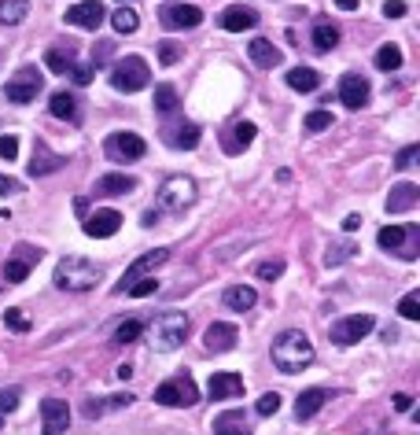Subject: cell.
Wrapping results in <instances>:
<instances>
[{
  "label": "cell",
  "mask_w": 420,
  "mask_h": 435,
  "mask_svg": "<svg viewBox=\"0 0 420 435\" xmlns=\"http://www.w3.org/2000/svg\"><path fill=\"white\" fill-rule=\"evenodd\" d=\"M309 362H314V343H309L306 332L287 329L273 339V365L280 373H302Z\"/></svg>",
  "instance_id": "obj_1"
},
{
  "label": "cell",
  "mask_w": 420,
  "mask_h": 435,
  "mask_svg": "<svg viewBox=\"0 0 420 435\" xmlns=\"http://www.w3.org/2000/svg\"><path fill=\"white\" fill-rule=\"evenodd\" d=\"M185 336H188V314H181V310H166L148 324V343H151V351H159V354L177 351V347L185 343Z\"/></svg>",
  "instance_id": "obj_2"
},
{
  "label": "cell",
  "mask_w": 420,
  "mask_h": 435,
  "mask_svg": "<svg viewBox=\"0 0 420 435\" xmlns=\"http://www.w3.org/2000/svg\"><path fill=\"white\" fill-rule=\"evenodd\" d=\"M96 280H100V266L96 262H88V258H81V255L59 258L56 288H63V292H88V288H96Z\"/></svg>",
  "instance_id": "obj_3"
},
{
  "label": "cell",
  "mask_w": 420,
  "mask_h": 435,
  "mask_svg": "<svg viewBox=\"0 0 420 435\" xmlns=\"http://www.w3.org/2000/svg\"><path fill=\"white\" fill-rule=\"evenodd\" d=\"M192 203H195V181L181 178V173L166 178L159 195H155V210H159V214H185Z\"/></svg>",
  "instance_id": "obj_4"
},
{
  "label": "cell",
  "mask_w": 420,
  "mask_h": 435,
  "mask_svg": "<svg viewBox=\"0 0 420 435\" xmlns=\"http://www.w3.org/2000/svg\"><path fill=\"white\" fill-rule=\"evenodd\" d=\"M380 247L384 251H391V255H398V258H406V262H413V258L420 255V225H384L380 229Z\"/></svg>",
  "instance_id": "obj_5"
},
{
  "label": "cell",
  "mask_w": 420,
  "mask_h": 435,
  "mask_svg": "<svg viewBox=\"0 0 420 435\" xmlns=\"http://www.w3.org/2000/svg\"><path fill=\"white\" fill-rule=\"evenodd\" d=\"M155 402H159V406H170V409L195 406V402H199V387H195L192 373H177V377L163 380L159 387H155Z\"/></svg>",
  "instance_id": "obj_6"
},
{
  "label": "cell",
  "mask_w": 420,
  "mask_h": 435,
  "mask_svg": "<svg viewBox=\"0 0 420 435\" xmlns=\"http://www.w3.org/2000/svg\"><path fill=\"white\" fill-rule=\"evenodd\" d=\"M148 81H151V71H148V59L140 56H126L111 67V85L118 93H140L148 89Z\"/></svg>",
  "instance_id": "obj_7"
},
{
  "label": "cell",
  "mask_w": 420,
  "mask_h": 435,
  "mask_svg": "<svg viewBox=\"0 0 420 435\" xmlns=\"http://www.w3.org/2000/svg\"><path fill=\"white\" fill-rule=\"evenodd\" d=\"M144 151H148V144H144V137H137V133H111V137L103 140V155H107L111 163H118V166L140 163Z\"/></svg>",
  "instance_id": "obj_8"
},
{
  "label": "cell",
  "mask_w": 420,
  "mask_h": 435,
  "mask_svg": "<svg viewBox=\"0 0 420 435\" xmlns=\"http://www.w3.org/2000/svg\"><path fill=\"white\" fill-rule=\"evenodd\" d=\"M372 329H376V317H372V314L339 317L336 324H332V343H336V347H354V343H362Z\"/></svg>",
  "instance_id": "obj_9"
},
{
  "label": "cell",
  "mask_w": 420,
  "mask_h": 435,
  "mask_svg": "<svg viewBox=\"0 0 420 435\" xmlns=\"http://www.w3.org/2000/svg\"><path fill=\"white\" fill-rule=\"evenodd\" d=\"M41 71L37 67H22L11 81H8V89H4V96L11 100V103H34L37 100V93H41Z\"/></svg>",
  "instance_id": "obj_10"
},
{
  "label": "cell",
  "mask_w": 420,
  "mask_h": 435,
  "mask_svg": "<svg viewBox=\"0 0 420 435\" xmlns=\"http://www.w3.org/2000/svg\"><path fill=\"white\" fill-rule=\"evenodd\" d=\"M159 23L166 30H195L199 23H203V11H199L195 4H163Z\"/></svg>",
  "instance_id": "obj_11"
},
{
  "label": "cell",
  "mask_w": 420,
  "mask_h": 435,
  "mask_svg": "<svg viewBox=\"0 0 420 435\" xmlns=\"http://www.w3.org/2000/svg\"><path fill=\"white\" fill-rule=\"evenodd\" d=\"M41 435H63L66 428H71V406H66L63 399H44L41 402Z\"/></svg>",
  "instance_id": "obj_12"
},
{
  "label": "cell",
  "mask_w": 420,
  "mask_h": 435,
  "mask_svg": "<svg viewBox=\"0 0 420 435\" xmlns=\"http://www.w3.org/2000/svg\"><path fill=\"white\" fill-rule=\"evenodd\" d=\"M122 229V214L111 210V207H100L85 218V232L93 236V240H107V236H115Z\"/></svg>",
  "instance_id": "obj_13"
},
{
  "label": "cell",
  "mask_w": 420,
  "mask_h": 435,
  "mask_svg": "<svg viewBox=\"0 0 420 435\" xmlns=\"http://www.w3.org/2000/svg\"><path fill=\"white\" fill-rule=\"evenodd\" d=\"M66 23L78 26V30H100V23H103V4H100V0H81V4L66 8Z\"/></svg>",
  "instance_id": "obj_14"
},
{
  "label": "cell",
  "mask_w": 420,
  "mask_h": 435,
  "mask_svg": "<svg viewBox=\"0 0 420 435\" xmlns=\"http://www.w3.org/2000/svg\"><path fill=\"white\" fill-rule=\"evenodd\" d=\"M166 258H170V251H166V247H155V251H148V255H140V258H137V262H133V266L126 270V280H122V285H118L115 292H126V288L133 285V280H140V277H148V273H155V270H159V266L166 262Z\"/></svg>",
  "instance_id": "obj_15"
},
{
  "label": "cell",
  "mask_w": 420,
  "mask_h": 435,
  "mask_svg": "<svg viewBox=\"0 0 420 435\" xmlns=\"http://www.w3.org/2000/svg\"><path fill=\"white\" fill-rule=\"evenodd\" d=\"M339 100H343V107H350V111H362V107L369 103V81L362 74H343L339 78Z\"/></svg>",
  "instance_id": "obj_16"
},
{
  "label": "cell",
  "mask_w": 420,
  "mask_h": 435,
  "mask_svg": "<svg viewBox=\"0 0 420 435\" xmlns=\"http://www.w3.org/2000/svg\"><path fill=\"white\" fill-rule=\"evenodd\" d=\"M236 339H240V332H236V324H229V321H214L210 329L203 332L207 351H214V354H225V351H232V347H236Z\"/></svg>",
  "instance_id": "obj_17"
},
{
  "label": "cell",
  "mask_w": 420,
  "mask_h": 435,
  "mask_svg": "<svg viewBox=\"0 0 420 435\" xmlns=\"http://www.w3.org/2000/svg\"><path fill=\"white\" fill-rule=\"evenodd\" d=\"M207 395L217 399V402L240 399V395H243V377H240V373H214L210 384H207Z\"/></svg>",
  "instance_id": "obj_18"
},
{
  "label": "cell",
  "mask_w": 420,
  "mask_h": 435,
  "mask_svg": "<svg viewBox=\"0 0 420 435\" xmlns=\"http://www.w3.org/2000/svg\"><path fill=\"white\" fill-rule=\"evenodd\" d=\"M420 203V185L413 181H402V185H394L391 195H387V214H406Z\"/></svg>",
  "instance_id": "obj_19"
},
{
  "label": "cell",
  "mask_w": 420,
  "mask_h": 435,
  "mask_svg": "<svg viewBox=\"0 0 420 435\" xmlns=\"http://www.w3.org/2000/svg\"><path fill=\"white\" fill-rule=\"evenodd\" d=\"M63 166V155H56V151L44 144V140H37L34 144V159H30V178H44V173H56Z\"/></svg>",
  "instance_id": "obj_20"
},
{
  "label": "cell",
  "mask_w": 420,
  "mask_h": 435,
  "mask_svg": "<svg viewBox=\"0 0 420 435\" xmlns=\"http://www.w3.org/2000/svg\"><path fill=\"white\" fill-rule=\"evenodd\" d=\"M247 56H251V63L255 67H262V71H273V67H280V48L273 45V41H265V37H258V41H251L247 45Z\"/></svg>",
  "instance_id": "obj_21"
},
{
  "label": "cell",
  "mask_w": 420,
  "mask_h": 435,
  "mask_svg": "<svg viewBox=\"0 0 420 435\" xmlns=\"http://www.w3.org/2000/svg\"><path fill=\"white\" fill-rule=\"evenodd\" d=\"M258 26V11L255 8H225V15H221V30L229 34H243V30H255Z\"/></svg>",
  "instance_id": "obj_22"
},
{
  "label": "cell",
  "mask_w": 420,
  "mask_h": 435,
  "mask_svg": "<svg viewBox=\"0 0 420 435\" xmlns=\"http://www.w3.org/2000/svg\"><path fill=\"white\" fill-rule=\"evenodd\" d=\"M163 137H166V144H173V148H195L203 133H199L195 122H170V126L163 129Z\"/></svg>",
  "instance_id": "obj_23"
},
{
  "label": "cell",
  "mask_w": 420,
  "mask_h": 435,
  "mask_svg": "<svg viewBox=\"0 0 420 435\" xmlns=\"http://www.w3.org/2000/svg\"><path fill=\"white\" fill-rule=\"evenodd\" d=\"M221 302L232 310V314H247L255 302H258V292L251 288V285H232V288H225V295H221Z\"/></svg>",
  "instance_id": "obj_24"
},
{
  "label": "cell",
  "mask_w": 420,
  "mask_h": 435,
  "mask_svg": "<svg viewBox=\"0 0 420 435\" xmlns=\"http://www.w3.org/2000/svg\"><path fill=\"white\" fill-rule=\"evenodd\" d=\"M324 402H328V391H324V387H309V391H302L299 402H295V417H299V421L317 417Z\"/></svg>",
  "instance_id": "obj_25"
},
{
  "label": "cell",
  "mask_w": 420,
  "mask_h": 435,
  "mask_svg": "<svg viewBox=\"0 0 420 435\" xmlns=\"http://www.w3.org/2000/svg\"><path fill=\"white\" fill-rule=\"evenodd\" d=\"M255 140V122H236L232 129H225V137H221V148L229 151V155H236V151H243Z\"/></svg>",
  "instance_id": "obj_26"
},
{
  "label": "cell",
  "mask_w": 420,
  "mask_h": 435,
  "mask_svg": "<svg viewBox=\"0 0 420 435\" xmlns=\"http://www.w3.org/2000/svg\"><path fill=\"white\" fill-rule=\"evenodd\" d=\"M137 188V181L129 178V173H103V178H96V195H126Z\"/></svg>",
  "instance_id": "obj_27"
},
{
  "label": "cell",
  "mask_w": 420,
  "mask_h": 435,
  "mask_svg": "<svg viewBox=\"0 0 420 435\" xmlns=\"http://www.w3.org/2000/svg\"><path fill=\"white\" fill-rule=\"evenodd\" d=\"M284 81H287V89H295V93H314L321 85V74L314 67H295V71L284 74Z\"/></svg>",
  "instance_id": "obj_28"
},
{
  "label": "cell",
  "mask_w": 420,
  "mask_h": 435,
  "mask_svg": "<svg viewBox=\"0 0 420 435\" xmlns=\"http://www.w3.org/2000/svg\"><path fill=\"white\" fill-rule=\"evenodd\" d=\"M309 41H314V48L317 52H332L339 45V30L328 23V19H317V26H314V34H309Z\"/></svg>",
  "instance_id": "obj_29"
},
{
  "label": "cell",
  "mask_w": 420,
  "mask_h": 435,
  "mask_svg": "<svg viewBox=\"0 0 420 435\" xmlns=\"http://www.w3.org/2000/svg\"><path fill=\"white\" fill-rule=\"evenodd\" d=\"M48 111L56 118H63V122H78V96L74 93H56L48 100Z\"/></svg>",
  "instance_id": "obj_30"
},
{
  "label": "cell",
  "mask_w": 420,
  "mask_h": 435,
  "mask_svg": "<svg viewBox=\"0 0 420 435\" xmlns=\"http://www.w3.org/2000/svg\"><path fill=\"white\" fill-rule=\"evenodd\" d=\"M214 435H251L247 421H243V413H221V417L214 421Z\"/></svg>",
  "instance_id": "obj_31"
},
{
  "label": "cell",
  "mask_w": 420,
  "mask_h": 435,
  "mask_svg": "<svg viewBox=\"0 0 420 435\" xmlns=\"http://www.w3.org/2000/svg\"><path fill=\"white\" fill-rule=\"evenodd\" d=\"M30 15V0H0V23L4 26H19Z\"/></svg>",
  "instance_id": "obj_32"
},
{
  "label": "cell",
  "mask_w": 420,
  "mask_h": 435,
  "mask_svg": "<svg viewBox=\"0 0 420 435\" xmlns=\"http://www.w3.org/2000/svg\"><path fill=\"white\" fill-rule=\"evenodd\" d=\"M44 67H48L52 74H71L74 52L71 48H48V52H44Z\"/></svg>",
  "instance_id": "obj_33"
},
{
  "label": "cell",
  "mask_w": 420,
  "mask_h": 435,
  "mask_svg": "<svg viewBox=\"0 0 420 435\" xmlns=\"http://www.w3.org/2000/svg\"><path fill=\"white\" fill-rule=\"evenodd\" d=\"M155 111H159V115H173L177 111V89H173L170 81L155 89Z\"/></svg>",
  "instance_id": "obj_34"
},
{
  "label": "cell",
  "mask_w": 420,
  "mask_h": 435,
  "mask_svg": "<svg viewBox=\"0 0 420 435\" xmlns=\"http://www.w3.org/2000/svg\"><path fill=\"white\" fill-rule=\"evenodd\" d=\"M129 402H133V395H115L111 402H93V399H88V402H85V417L93 421V417H100V413H107V409H118V406H129Z\"/></svg>",
  "instance_id": "obj_35"
},
{
  "label": "cell",
  "mask_w": 420,
  "mask_h": 435,
  "mask_svg": "<svg viewBox=\"0 0 420 435\" xmlns=\"http://www.w3.org/2000/svg\"><path fill=\"white\" fill-rule=\"evenodd\" d=\"M376 67H380V71H398V67H402V48H398V45H384L380 52H376Z\"/></svg>",
  "instance_id": "obj_36"
},
{
  "label": "cell",
  "mask_w": 420,
  "mask_h": 435,
  "mask_svg": "<svg viewBox=\"0 0 420 435\" xmlns=\"http://www.w3.org/2000/svg\"><path fill=\"white\" fill-rule=\"evenodd\" d=\"M4 277L11 280V285H22V280H26L30 277V258H8V262H4Z\"/></svg>",
  "instance_id": "obj_37"
},
{
  "label": "cell",
  "mask_w": 420,
  "mask_h": 435,
  "mask_svg": "<svg viewBox=\"0 0 420 435\" xmlns=\"http://www.w3.org/2000/svg\"><path fill=\"white\" fill-rule=\"evenodd\" d=\"M111 23H115L118 34H133V30L140 26V19H137V11H133V8H118L115 15H111Z\"/></svg>",
  "instance_id": "obj_38"
},
{
  "label": "cell",
  "mask_w": 420,
  "mask_h": 435,
  "mask_svg": "<svg viewBox=\"0 0 420 435\" xmlns=\"http://www.w3.org/2000/svg\"><path fill=\"white\" fill-rule=\"evenodd\" d=\"M140 332H144V324L129 317V321H122L118 329H115V343H118V347H126V343H133V339H137Z\"/></svg>",
  "instance_id": "obj_39"
},
{
  "label": "cell",
  "mask_w": 420,
  "mask_h": 435,
  "mask_svg": "<svg viewBox=\"0 0 420 435\" xmlns=\"http://www.w3.org/2000/svg\"><path fill=\"white\" fill-rule=\"evenodd\" d=\"M133 299H148V295H155V292H159V280H155V277H140V280H133V285L126 288Z\"/></svg>",
  "instance_id": "obj_40"
},
{
  "label": "cell",
  "mask_w": 420,
  "mask_h": 435,
  "mask_svg": "<svg viewBox=\"0 0 420 435\" xmlns=\"http://www.w3.org/2000/svg\"><path fill=\"white\" fill-rule=\"evenodd\" d=\"M398 314L406 321H420V292H409L402 302H398Z\"/></svg>",
  "instance_id": "obj_41"
},
{
  "label": "cell",
  "mask_w": 420,
  "mask_h": 435,
  "mask_svg": "<svg viewBox=\"0 0 420 435\" xmlns=\"http://www.w3.org/2000/svg\"><path fill=\"white\" fill-rule=\"evenodd\" d=\"M347 258H354V244H332L328 255H324V266H339V262H347Z\"/></svg>",
  "instance_id": "obj_42"
},
{
  "label": "cell",
  "mask_w": 420,
  "mask_h": 435,
  "mask_svg": "<svg viewBox=\"0 0 420 435\" xmlns=\"http://www.w3.org/2000/svg\"><path fill=\"white\" fill-rule=\"evenodd\" d=\"M262 280H277L280 273H284V258H265V262H258V270H255Z\"/></svg>",
  "instance_id": "obj_43"
},
{
  "label": "cell",
  "mask_w": 420,
  "mask_h": 435,
  "mask_svg": "<svg viewBox=\"0 0 420 435\" xmlns=\"http://www.w3.org/2000/svg\"><path fill=\"white\" fill-rule=\"evenodd\" d=\"M302 126L309 129V133H321V129H328V126H332V111H309Z\"/></svg>",
  "instance_id": "obj_44"
},
{
  "label": "cell",
  "mask_w": 420,
  "mask_h": 435,
  "mask_svg": "<svg viewBox=\"0 0 420 435\" xmlns=\"http://www.w3.org/2000/svg\"><path fill=\"white\" fill-rule=\"evenodd\" d=\"M4 324H8V329H15V332H30V317L22 314V310H15V307H8Z\"/></svg>",
  "instance_id": "obj_45"
},
{
  "label": "cell",
  "mask_w": 420,
  "mask_h": 435,
  "mask_svg": "<svg viewBox=\"0 0 420 435\" xmlns=\"http://www.w3.org/2000/svg\"><path fill=\"white\" fill-rule=\"evenodd\" d=\"M255 409H258V417H273V413L280 409V395H277V391H270V395H262Z\"/></svg>",
  "instance_id": "obj_46"
},
{
  "label": "cell",
  "mask_w": 420,
  "mask_h": 435,
  "mask_svg": "<svg viewBox=\"0 0 420 435\" xmlns=\"http://www.w3.org/2000/svg\"><path fill=\"white\" fill-rule=\"evenodd\" d=\"M93 71H96V63H74V67H71V78H74L78 85H88V81H93Z\"/></svg>",
  "instance_id": "obj_47"
},
{
  "label": "cell",
  "mask_w": 420,
  "mask_h": 435,
  "mask_svg": "<svg viewBox=\"0 0 420 435\" xmlns=\"http://www.w3.org/2000/svg\"><path fill=\"white\" fill-rule=\"evenodd\" d=\"M416 155H420V144H409V148H402V151H398L394 166H398V170H409V166L416 163Z\"/></svg>",
  "instance_id": "obj_48"
},
{
  "label": "cell",
  "mask_w": 420,
  "mask_h": 435,
  "mask_svg": "<svg viewBox=\"0 0 420 435\" xmlns=\"http://www.w3.org/2000/svg\"><path fill=\"white\" fill-rule=\"evenodd\" d=\"M19 409V387H4L0 391V413H15Z\"/></svg>",
  "instance_id": "obj_49"
},
{
  "label": "cell",
  "mask_w": 420,
  "mask_h": 435,
  "mask_svg": "<svg viewBox=\"0 0 420 435\" xmlns=\"http://www.w3.org/2000/svg\"><path fill=\"white\" fill-rule=\"evenodd\" d=\"M19 155V137H0V159H15Z\"/></svg>",
  "instance_id": "obj_50"
},
{
  "label": "cell",
  "mask_w": 420,
  "mask_h": 435,
  "mask_svg": "<svg viewBox=\"0 0 420 435\" xmlns=\"http://www.w3.org/2000/svg\"><path fill=\"white\" fill-rule=\"evenodd\" d=\"M409 8H406V0H387V4H384V15L387 19H402Z\"/></svg>",
  "instance_id": "obj_51"
},
{
  "label": "cell",
  "mask_w": 420,
  "mask_h": 435,
  "mask_svg": "<svg viewBox=\"0 0 420 435\" xmlns=\"http://www.w3.org/2000/svg\"><path fill=\"white\" fill-rule=\"evenodd\" d=\"M177 56H181V48H177V45H170V41L159 48V59L166 63V67H170V63H177Z\"/></svg>",
  "instance_id": "obj_52"
},
{
  "label": "cell",
  "mask_w": 420,
  "mask_h": 435,
  "mask_svg": "<svg viewBox=\"0 0 420 435\" xmlns=\"http://www.w3.org/2000/svg\"><path fill=\"white\" fill-rule=\"evenodd\" d=\"M22 185L15 181V178H4V173H0V195H11V192H19Z\"/></svg>",
  "instance_id": "obj_53"
},
{
  "label": "cell",
  "mask_w": 420,
  "mask_h": 435,
  "mask_svg": "<svg viewBox=\"0 0 420 435\" xmlns=\"http://www.w3.org/2000/svg\"><path fill=\"white\" fill-rule=\"evenodd\" d=\"M358 225H362V214H347V218H343V229H347V232H354Z\"/></svg>",
  "instance_id": "obj_54"
},
{
  "label": "cell",
  "mask_w": 420,
  "mask_h": 435,
  "mask_svg": "<svg viewBox=\"0 0 420 435\" xmlns=\"http://www.w3.org/2000/svg\"><path fill=\"white\" fill-rule=\"evenodd\" d=\"M409 406H413L409 395H394V409H409Z\"/></svg>",
  "instance_id": "obj_55"
},
{
  "label": "cell",
  "mask_w": 420,
  "mask_h": 435,
  "mask_svg": "<svg viewBox=\"0 0 420 435\" xmlns=\"http://www.w3.org/2000/svg\"><path fill=\"white\" fill-rule=\"evenodd\" d=\"M336 8H343V11H354V8H358V0H336Z\"/></svg>",
  "instance_id": "obj_56"
}]
</instances>
